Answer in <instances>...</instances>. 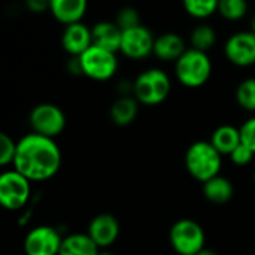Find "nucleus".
I'll return each instance as SVG.
<instances>
[{
    "label": "nucleus",
    "mask_w": 255,
    "mask_h": 255,
    "mask_svg": "<svg viewBox=\"0 0 255 255\" xmlns=\"http://www.w3.org/2000/svg\"><path fill=\"white\" fill-rule=\"evenodd\" d=\"M87 233L100 250H108L118 241L121 226L115 215L105 212L96 215L90 221Z\"/></svg>",
    "instance_id": "f8f14e48"
},
{
    "label": "nucleus",
    "mask_w": 255,
    "mask_h": 255,
    "mask_svg": "<svg viewBox=\"0 0 255 255\" xmlns=\"http://www.w3.org/2000/svg\"><path fill=\"white\" fill-rule=\"evenodd\" d=\"M209 142L220 151L221 155H230L242 143L241 130L232 124H223L212 131Z\"/></svg>",
    "instance_id": "6ab92c4d"
},
{
    "label": "nucleus",
    "mask_w": 255,
    "mask_h": 255,
    "mask_svg": "<svg viewBox=\"0 0 255 255\" xmlns=\"http://www.w3.org/2000/svg\"><path fill=\"white\" fill-rule=\"evenodd\" d=\"M154 43H155V36L148 27L142 24L134 28H128L123 31L120 52L130 60L140 61L148 58L149 55H154Z\"/></svg>",
    "instance_id": "9d476101"
},
{
    "label": "nucleus",
    "mask_w": 255,
    "mask_h": 255,
    "mask_svg": "<svg viewBox=\"0 0 255 255\" xmlns=\"http://www.w3.org/2000/svg\"><path fill=\"white\" fill-rule=\"evenodd\" d=\"M218 1L220 0H182V6L190 16L206 19L218 12Z\"/></svg>",
    "instance_id": "4be33fe9"
},
{
    "label": "nucleus",
    "mask_w": 255,
    "mask_h": 255,
    "mask_svg": "<svg viewBox=\"0 0 255 255\" xmlns=\"http://www.w3.org/2000/svg\"><path fill=\"white\" fill-rule=\"evenodd\" d=\"M175 76L187 88H200L212 76V61L208 52L188 48L175 63Z\"/></svg>",
    "instance_id": "20e7f679"
},
{
    "label": "nucleus",
    "mask_w": 255,
    "mask_h": 255,
    "mask_svg": "<svg viewBox=\"0 0 255 255\" xmlns=\"http://www.w3.org/2000/svg\"><path fill=\"white\" fill-rule=\"evenodd\" d=\"M187 49L188 48H187L185 40L182 39V36H179L175 31H166L155 37L154 55L160 61L176 63Z\"/></svg>",
    "instance_id": "4468645a"
},
{
    "label": "nucleus",
    "mask_w": 255,
    "mask_h": 255,
    "mask_svg": "<svg viewBox=\"0 0 255 255\" xmlns=\"http://www.w3.org/2000/svg\"><path fill=\"white\" fill-rule=\"evenodd\" d=\"M226 58L238 67H250L255 64V33L242 30L233 33L224 43Z\"/></svg>",
    "instance_id": "9b49d317"
},
{
    "label": "nucleus",
    "mask_w": 255,
    "mask_h": 255,
    "mask_svg": "<svg viewBox=\"0 0 255 255\" xmlns=\"http://www.w3.org/2000/svg\"><path fill=\"white\" fill-rule=\"evenodd\" d=\"M196 255H220L217 251H214V250H209V248H203L200 253H197Z\"/></svg>",
    "instance_id": "7c9ffc66"
},
{
    "label": "nucleus",
    "mask_w": 255,
    "mask_h": 255,
    "mask_svg": "<svg viewBox=\"0 0 255 255\" xmlns=\"http://www.w3.org/2000/svg\"><path fill=\"white\" fill-rule=\"evenodd\" d=\"M118 27L124 31V30H128V28H134L137 25H142L140 22V13L136 7H131V6H124L118 10L115 19H114Z\"/></svg>",
    "instance_id": "393cba45"
},
{
    "label": "nucleus",
    "mask_w": 255,
    "mask_h": 255,
    "mask_svg": "<svg viewBox=\"0 0 255 255\" xmlns=\"http://www.w3.org/2000/svg\"><path fill=\"white\" fill-rule=\"evenodd\" d=\"M139 102L134 96H120L109 109V117L117 127H127L137 118Z\"/></svg>",
    "instance_id": "f3484780"
},
{
    "label": "nucleus",
    "mask_w": 255,
    "mask_h": 255,
    "mask_svg": "<svg viewBox=\"0 0 255 255\" xmlns=\"http://www.w3.org/2000/svg\"><path fill=\"white\" fill-rule=\"evenodd\" d=\"M63 244L60 232L51 226L33 227L24 238L22 248L25 255H58Z\"/></svg>",
    "instance_id": "1a4fd4ad"
},
{
    "label": "nucleus",
    "mask_w": 255,
    "mask_h": 255,
    "mask_svg": "<svg viewBox=\"0 0 255 255\" xmlns=\"http://www.w3.org/2000/svg\"><path fill=\"white\" fill-rule=\"evenodd\" d=\"M87 7L88 0H49L51 15L63 25L81 22L87 13Z\"/></svg>",
    "instance_id": "2eb2a0df"
},
{
    "label": "nucleus",
    "mask_w": 255,
    "mask_h": 255,
    "mask_svg": "<svg viewBox=\"0 0 255 255\" xmlns=\"http://www.w3.org/2000/svg\"><path fill=\"white\" fill-rule=\"evenodd\" d=\"M169 242L178 255H196L206 248V233L197 221L182 218L170 227Z\"/></svg>",
    "instance_id": "39448f33"
},
{
    "label": "nucleus",
    "mask_w": 255,
    "mask_h": 255,
    "mask_svg": "<svg viewBox=\"0 0 255 255\" xmlns=\"http://www.w3.org/2000/svg\"><path fill=\"white\" fill-rule=\"evenodd\" d=\"M235 97L238 105L244 111L255 112V76H250L241 81V84L236 88Z\"/></svg>",
    "instance_id": "b1692460"
},
{
    "label": "nucleus",
    "mask_w": 255,
    "mask_h": 255,
    "mask_svg": "<svg viewBox=\"0 0 255 255\" xmlns=\"http://www.w3.org/2000/svg\"><path fill=\"white\" fill-rule=\"evenodd\" d=\"M250 10L248 0H220L218 13L227 21H241Z\"/></svg>",
    "instance_id": "5701e85b"
},
{
    "label": "nucleus",
    "mask_w": 255,
    "mask_h": 255,
    "mask_svg": "<svg viewBox=\"0 0 255 255\" xmlns=\"http://www.w3.org/2000/svg\"><path fill=\"white\" fill-rule=\"evenodd\" d=\"M31 197V182L15 169L0 176V203L6 211L24 209Z\"/></svg>",
    "instance_id": "0eeeda50"
},
{
    "label": "nucleus",
    "mask_w": 255,
    "mask_h": 255,
    "mask_svg": "<svg viewBox=\"0 0 255 255\" xmlns=\"http://www.w3.org/2000/svg\"><path fill=\"white\" fill-rule=\"evenodd\" d=\"M253 179H254V184H255V170H254V175H253Z\"/></svg>",
    "instance_id": "72a5a7b5"
},
{
    "label": "nucleus",
    "mask_w": 255,
    "mask_h": 255,
    "mask_svg": "<svg viewBox=\"0 0 255 255\" xmlns=\"http://www.w3.org/2000/svg\"><path fill=\"white\" fill-rule=\"evenodd\" d=\"M25 7L31 13H45L49 10V0H25Z\"/></svg>",
    "instance_id": "c85d7f7f"
},
{
    "label": "nucleus",
    "mask_w": 255,
    "mask_h": 255,
    "mask_svg": "<svg viewBox=\"0 0 255 255\" xmlns=\"http://www.w3.org/2000/svg\"><path fill=\"white\" fill-rule=\"evenodd\" d=\"M100 251L88 233H72L63 238L58 255H99Z\"/></svg>",
    "instance_id": "aec40b11"
},
{
    "label": "nucleus",
    "mask_w": 255,
    "mask_h": 255,
    "mask_svg": "<svg viewBox=\"0 0 255 255\" xmlns=\"http://www.w3.org/2000/svg\"><path fill=\"white\" fill-rule=\"evenodd\" d=\"M172 91L170 76L158 67H149L134 79L133 96L143 106H158L167 100Z\"/></svg>",
    "instance_id": "7ed1b4c3"
},
{
    "label": "nucleus",
    "mask_w": 255,
    "mask_h": 255,
    "mask_svg": "<svg viewBox=\"0 0 255 255\" xmlns=\"http://www.w3.org/2000/svg\"><path fill=\"white\" fill-rule=\"evenodd\" d=\"M190 43H191V48L208 52L217 43V31H215V28L212 25L206 24V22L197 24L190 33Z\"/></svg>",
    "instance_id": "412c9836"
},
{
    "label": "nucleus",
    "mask_w": 255,
    "mask_h": 255,
    "mask_svg": "<svg viewBox=\"0 0 255 255\" xmlns=\"http://www.w3.org/2000/svg\"><path fill=\"white\" fill-rule=\"evenodd\" d=\"M67 70L70 75H82V66H81V60L79 57H70L67 61Z\"/></svg>",
    "instance_id": "c756f323"
},
{
    "label": "nucleus",
    "mask_w": 255,
    "mask_h": 255,
    "mask_svg": "<svg viewBox=\"0 0 255 255\" xmlns=\"http://www.w3.org/2000/svg\"><path fill=\"white\" fill-rule=\"evenodd\" d=\"M82 75L93 81H109L117 75L118 70V57L117 52L103 49L100 46H90L82 55H79Z\"/></svg>",
    "instance_id": "423d86ee"
},
{
    "label": "nucleus",
    "mask_w": 255,
    "mask_h": 255,
    "mask_svg": "<svg viewBox=\"0 0 255 255\" xmlns=\"http://www.w3.org/2000/svg\"><path fill=\"white\" fill-rule=\"evenodd\" d=\"M16 146H18V140H13L6 133H0V166L1 167L13 164Z\"/></svg>",
    "instance_id": "a878e982"
},
{
    "label": "nucleus",
    "mask_w": 255,
    "mask_h": 255,
    "mask_svg": "<svg viewBox=\"0 0 255 255\" xmlns=\"http://www.w3.org/2000/svg\"><path fill=\"white\" fill-rule=\"evenodd\" d=\"M61 46L70 57L82 55L90 46H93L91 27H88L82 21L64 25L61 34Z\"/></svg>",
    "instance_id": "ddd939ff"
},
{
    "label": "nucleus",
    "mask_w": 255,
    "mask_h": 255,
    "mask_svg": "<svg viewBox=\"0 0 255 255\" xmlns=\"http://www.w3.org/2000/svg\"><path fill=\"white\" fill-rule=\"evenodd\" d=\"M229 157H230V161H232L235 166L244 167V166H248V164L254 160L255 154L250 149V148H247L244 143H241Z\"/></svg>",
    "instance_id": "cd10ccee"
},
{
    "label": "nucleus",
    "mask_w": 255,
    "mask_h": 255,
    "mask_svg": "<svg viewBox=\"0 0 255 255\" xmlns=\"http://www.w3.org/2000/svg\"><path fill=\"white\" fill-rule=\"evenodd\" d=\"M61 161V149L55 139L31 131L18 140L12 167L30 182H45L60 172Z\"/></svg>",
    "instance_id": "f257e3e1"
},
{
    "label": "nucleus",
    "mask_w": 255,
    "mask_h": 255,
    "mask_svg": "<svg viewBox=\"0 0 255 255\" xmlns=\"http://www.w3.org/2000/svg\"><path fill=\"white\" fill-rule=\"evenodd\" d=\"M28 123L31 131L55 139L64 131L67 121L60 106L54 103H39L31 109L28 115Z\"/></svg>",
    "instance_id": "6e6552de"
},
{
    "label": "nucleus",
    "mask_w": 255,
    "mask_h": 255,
    "mask_svg": "<svg viewBox=\"0 0 255 255\" xmlns=\"http://www.w3.org/2000/svg\"><path fill=\"white\" fill-rule=\"evenodd\" d=\"M203 196L208 202L214 205H226L235 196V187L232 181L223 175H218L206 182H203Z\"/></svg>",
    "instance_id": "a211bd4d"
},
{
    "label": "nucleus",
    "mask_w": 255,
    "mask_h": 255,
    "mask_svg": "<svg viewBox=\"0 0 255 255\" xmlns=\"http://www.w3.org/2000/svg\"><path fill=\"white\" fill-rule=\"evenodd\" d=\"M91 34H93V45L112 51V52H120L121 40H123V30L118 27L115 21L96 22L91 27Z\"/></svg>",
    "instance_id": "dca6fc26"
},
{
    "label": "nucleus",
    "mask_w": 255,
    "mask_h": 255,
    "mask_svg": "<svg viewBox=\"0 0 255 255\" xmlns=\"http://www.w3.org/2000/svg\"><path fill=\"white\" fill-rule=\"evenodd\" d=\"M184 163L190 176L203 184L220 175L223 155L209 140H196L187 148Z\"/></svg>",
    "instance_id": "f03ea898"
},
{
    "label": "nucleus",
    "mask_w": 255,
    "mask_h": 255,
    "mask_svg": "<svg viewBox=\"0 0 255 255\" xmlns=\"http://www.w3.org/2000/svg\"><path fill=\"white\" fill-rule=\"evenodd\" d=\"M241 139H242V143L250 148L253 152L255 154V117L248 118L241 127Z\"/></svg>",
    "instance_id": "bb28decb"
},
{
    "label": "nucleus",
    "mask_w": 255,
    "mask_h": 255,
    "mask_svg": "<svg viewBox=\"0 0 255 255\" xmlns=\"http://www.w3.org/2000/svg\"><path fill=\"white\" fill-rule=\"evenodd\" d=\"M99 255H117V254H115V253H112V251H108V250H102Z\"/></svg>",
    "instance_id": "473e14b6"
},
{
    "label": "nucleus",
    "mask_w": 255,
    "mask_h": 255,
    "mask_svg": "<svg viewBox=\"0 0 255 255\" xmlns=\"http://www.w3.org/2000/svg\"><path fill=\"white\" fill-rule=\"evenodd\" d=\"M250 30L255 33V12L253 13V16H251V22H250Z\"/></svg>",
    "instance_id": "2f4dec72"
}]
</instances>
